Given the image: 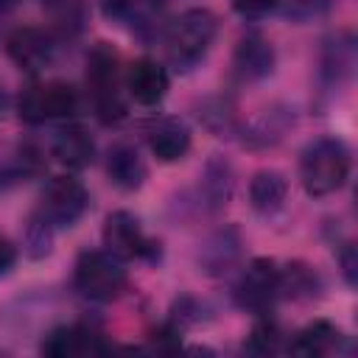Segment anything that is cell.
I'll list each match as a JSON object with an SVG mask.
<instances>
[{"instance_id": "3957f363", "label": "cell", "mask_w": 358, "mask_h": 358, "mask_svg": "<svg viewBox=\"0 0 358 358\" xmlns=\"http://www.w3.org/2000/svg\"><path fill=\"white\" fill-rule=\"evenodd\" d=\"M87 84L98 117L103 123H117L126 115V109L117 92V53L106 42H98L87 56Z\"/></svg>"}, {"instance_id": "7402d4cb", "label": "cell", "mask_w": 358, "mask_h": 358, "mask_svg": "<svg viewBox=\"0 0 358 358\" xmlns=\"http://www.w3.org/2000/svg\"><path fill=\"white\" fill-rule=\"evenodd\" d=\"M50 241H53V227L39 213H34L25 224V252L31 257H45L50 252Z\"/></svg>"}, {"instance_id": "603a6c76", "label": "cell", "mask_w": 358, "mask_h": 358, "mask_svg": "<svg viewBox=\"0 0 358 358\" xmlns=\"http://www.w3.org/2000/svg\"><path fill=\"white\" fill-rule=\"evenodd\" d=\"M277 344H280V330H277V324H274V322H257L255 330H252V336H249L246 350H249V352H257V355H268V352L277 350Z\"/></svg>"}, {"instance_id": "9a60e30c", "label": "cell", "mask_w": 358, "mask_h": 358, "mask_svg": "<svg viewBox=\"0 0 358 358\" xmlns=\"http://www.w3.org/2000/svg\"><path fill=\"white\" fill-rule=\"evenodd\" d=\"M238 255H241V238L232 227H224L215 235H210V241L201 246L199 266L204 268V274L221 277L238 263Z\"/></svg>"}, {"instance_id": "5b68a950", "label": "cell", "mask_w": 358, "mask_h": 358, "mask_svg": "<svg viewBox=\"0 0 358 358\" xmlns=\"http://www.w3.org/2000/svg\"><path fill=\"white\" fill-rule=\"evenodd\" d=\"M17 109H20V117L25 123H45L53 117H70L78 109V92H76V87H70L64 81L28 84L20 92Z\"/></svg>"}, {"instance_id": "8fae6325", "label": "cell", "mask_w": 358, "mask_h": 358, "mask_svg": "<svg viewBox=\"0 0 358 358\" xmlns=\"http://www.w3.org/2000/svg\"><path fill=\"white\" fill-rule=\"evenodd\" d=\"M148 148L162 162H176L190 148V131L176 117H159L148 126Z\"/></svg>"}, {"instance_id": "30bf717a", "label": "cell", "mask_w": 358, "mask_h": 358, "mask_svg": "<svg viewBox=\"0 0 358 358\" xmlns=\"http://www.w3.org/2000/svg\"><path fill=\"white\" fill-rule=\"evenodd\" d=\"M126 90L137 103L154 106L168 92V73L154 59H137L126 73Z\"/></svg>"}, {"instance_id": "ffe728a7", "label": "cell", "mask_w": 358, "mask_h": 358, "mask_svg": "<svg viewBox=\"0 0 358 358\" xmlns=\"http://www.w3.org/2000/svg\"><path fill=\"white\" fill-rule=\"evenodd\" d=\"M355 64V53H352V39L350 36H338L327 45V53H324V76L330 81H341L344 76H350Z\"/></svg>"}, {"instance_id": "d6986e66", "label": "cell", "mask_w": 358, "mask_h": 358, "mask_svg": "<svg viewBox=\"0 0 358 358\" xmlns=\"http://www.w3.org/2000/svg\"><path fill=\"white\" fill-rule=\"evenodd\" d=\"M232 193V171L224 159H210L207 171H204V199L210 204V210H218L227 204Z\"/></svg>"}, {"instance_id": "4fadbf2b", "label": "cell", "mask_w": 358, "mask_h": 358, "mask_svg": "<svg viewBox=\"0 0 358 358\" xmlns=\"http://www.w3.org/2000/svg\"><path fill=\"white\" fill-rule=\"evenodd\" d=\"M53 157L67 168H87L95 157V143L90 131L78 123H67L53 134Z\"/></svg>"}, {"instance_id": "4316f807", "label": "cell", "mask_w": 358, "mask_h": 358, "mask_svg": "<svg viewBox=\"0 0 358 358\" xmlns=\"http://www.w3.org/2000/svg\"><path fill=\"white\" fill-rule=\"evenodd\" d=\"M14 260H17L14 243H11L6 235H0V274H6V271L14 266Z\"/></svg>"}, {"instance_id": "f546056e", "label": "cell", "mask_w": 358, "mask_h": 358, "mask_svg": "<svg viewBox=\"0 0 358 358\" xmlns=\"http://www.w3.org/2000/svg\"><path fill=\"white\" fill-rule=\"evenodd\" d=\"M17 6V0H0V11H11Z\"/></svg>"}, {"instance_id": "ac0fdd59", "label": "cell", "mask_w": 358, "mask_h": 358, "mask_svg": "<svg viewBox=\"0 0 358 358\" xmlns=\"http://www.w3.org/2000/svg\"><path fill=\"white\" fill-rule=\"evenodd\" d=\"M338 338H341L338 327L319 319V322H313V324H308L305 330L296 333V338L291 344V352H296V355H324L338 344Z\"/></svg>"}, {"instance_id": "e0dca14e", "label": "cell", "mask_w": 358, "mask_h": 358, "mask_svg": "<svg viewBox=\"0 0 358 358\" xmlns=\"http://www.w3.org/2000/svg\"><path fill=\"white\" fill-rule=\"evenodd\" d=\"M285 196H288V185H285V176L277 171H260L249 182V201L260 215L280 213L285 204Z\"/></svg>"}, {"instance_id": "44dd1931", "label": "cell", "mask_w": 358, "mask_h": 358, "mask_svg": "<svg viewBox=\"0 0 358 358\" xmlns=\"http://www.w3.org/2000/svg\"><path fill=\"white\" fill-rule=\"evenodd\" d=\"M319 288V277L308 266H288L280 271V294L288 296H313Z\"/></svg>"}, {"instance_id": "9c48e42d", "label": "cell", "mask_w": 358, "mask_h": 358, "mask_svg": "<svg viewBox=\"0 0 358 358\" xmlns=\"http://www.w3.org/2000/svg\"><path fill=\"white\" fill-rule=\"evenodd\" d=\"M8 56L14 64H20L22 70L28 73H36L42 70L45 64H50L53 59V39L50 34H45L42 28H34V25H25V28H17L8 42Z\"/></svg>"}, {"instance_id": "f1b7e54d", "label": "cell", "mask_w": 358, "mask_h": 358, "mask_svg": "<svg viewBox=\"0 0 358 358\" xmlns=\"http://www.w3.org/2000/svg\"><path fill=\"white\" fill-rule=\"evenodd\" d=\"M8 106H11V98H8V90H6V84L0 81V120L6 117V112H8Z\"/></svg>"}, {"instance_id": "52a82bcc", "label": "cell", "mask_w": 358, "mask_h": 358, "mask_svg": "<svg viewBox=\"0 0 358 358\" xmlns=\"http://www.w3.org/2000/svg\"><path fill=\"white\" fill-rule=\"evenodd\" d=\"M103 246L109 255H115L117 260H131V257H157L159 249L154 241H148L140 229V221L126 213V210H117L106 218L103 224Z\"/></svg>"}, {"instance_id": "cb8c5ba5", "label": "cell", "mask_w": 358, "mask_h": 358, "mask_svg": "<svg viewBox=\"0 0 358 358\" xmlns=\"http://www.w3.org/2000/svg\"><path fill=\"white\" fill-rule=\"evenodd\" d=\"M330 0H277V8L291 20H313L327 11Z\"/></svg>"}, {"instance_id": "7a4b0ae2", "label": "cell", "mask_w": 358, "mask_h": 358, "mask_svg": "<svg viewBox=\"0 0 358 358\" xmlns=\"http://www.w3.org/2000/svg\"><path fill=\"white\" fill-rule=\"evenodd\" d=\"M215 34H218V20H215L213 11H207V8H190V11H185L168 28V36H165V42H168V59L179 70L196 67L204 59V53L210 50Z\"/></svg>"}, {"instance_id": "d4e9b609", "label": "cell", "mask_w": 358, "mask_h": 358, "mask_svg": "<svg viewBox=\"0 0 358 358\" xmlns=\"http://www.w3.org/2000/svg\"><path fill=\"white\" fill-rule=\"evenodd\" d=\"M232 6L243 17H263L277 8V0H232Z\"/></svg>"}, {"instance_id": "484cf974", "label": "cell", "mask_w": 358, "mask_h": 358, "mask_svg": "<svg viewBox=\"0 0 358 358\" xmlns=\"http://www.w3.org/2000/svg\"><path fill=\"white\" fill-rule=\"evenodd\" d=\"M98 3H101V11L106 17H112V20L126 17L131 11V6H134V0H98Z\"/></svg>"}, {"instance_id": "83f0119b", "label": "cell", "mask_w": 358, "mask_h": 358, "mask_svg": "<svg viewBox=\"0 0 358 358\" xmlns=\"http://www.w3.org/2000/svg\"><path fill=\"white\" fill-rule=\"evenodd\" d=\"M341 266H344V277H347V282L355 285V252H352V246H347V249L341 252Z\"/></svg>"}, {"instance_id": "6da1fadb", "label": "cell", "mask_w": 358, "mask_h": 358, "mask_svg": "<svg viewBox=\"0 0 358 358\" xmlns=\"http://www.w3.org/2000/svg\"><path fill=\"white\" fill-rule=\"evenodd\" d=\"M350 176V151L336 137L313 140L299 159V179L310 196L336 193Z\"/></svg>"}, {"instance_id": "7c38bea8", "label": "cell", "mask_w": 358, "mask_h": 358, "mask_svg": "<svg viewBox=\"0 0 358 358\" xmlns=\"http://www.w3.org/2000/svg\"><path fill=\"white\" fill-rule=\"evenodd\" d=\"M235 73L243 78V81H257V78H266L274 67V50L271 45L260 36V34H246L238 48H235Z\"/></svg>"}, {"instance_id": "5bb4252c", "label": "cell", "mask_w": 358, "mask_h": 358, "mask_svg": "<svg viewBox=\"0 0 358 358\" xmlns=\"http://www.w3.org/2000/svg\"><path fill=\"white\" fill-rule=\"evenodd\" d=\"M106 344L101 341V336L90 327H56L48 333V338L42 341V352L45 355H87V352H103Z\"/></svg>"}, {"instance_id": "8992f818", "label": "cell", "mask_w": 358, "mask_h": 358, "mask_svg": "<svg viewBox=\"0 0 358 358\" xmlns=\"http://www.w3.org/2000/svg\"><path fill=\"white\" fill-rule=\"evenodd\" d=\"M87 204H90V193H87V187L78 179H73V176H53L45 185V190H42L36 213L53 229H59V227H73L84 215Z\"/></svg>"}, {"instance_id": "ba28073f", "label": "cell", "mask_w": 358, "mask_h": 358, "mask_svg": "<svg viewBox=\"0 0 358 358\" xmlns=\"http://www.w3.org/2000/svg\"><path fill=\"white\" fill-rule=\"evenodd\" d=\"M277 296H280V268L263 257L252 260L235 288L238 305L246 310H255V313H266Z\"/></svg>"}, {"instance_id": "277c9868", "label": "cell", "mask_w": 358, "mask_h": 358, "mask_svg": "<svg viewBox=\"0 0 358 358\" xmlns=\"http://www.w3.org/2000/svg\"><path fill=\"white\" fill-rule=\"evenodd\" d=\"M76 288L92 302H112L126 288V271L109 252H81L73 271Z\"/></svg>"}, {"instance_id": "2e32d148", "label": "cell", "mask_w": 358, "mask_h": 358, "mask_svg": "<svg viewBox=\"0 0 358 358\" xmlns=\"http://www.w3.org/2000/svg\"><path fill=\"white\" fill-rule=\"evenodd\" d=\"M106 173L112 179L115 187L120 190H137L145 179V165L137 154V148L131 145H112L106 154Z\"/></svg>"}]
</instances>
